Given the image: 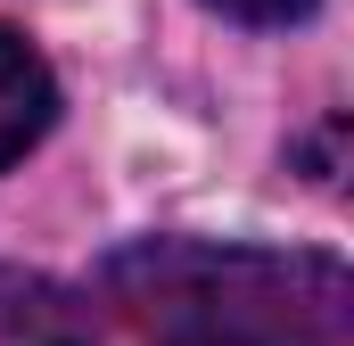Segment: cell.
I'll return each mask as SVG.
<instances>
[{"label":"cell","instance_id":"obj_2","mask_svg":"<svg viewBox=\"0 0 354 346\" xmlns=\"http://www.w3.org/2000/svg\"><path fill=\"white\" fill-rule=\"evenodd\" d=\"M50 124H58V75H50V58L25 33L0 25V173L17 165Z\"/></svg>","mask_w":354,"mask_h":346},{"label":"cell","instance_id":"obj_1","mask_svg":"<svg viewBox=\"0 0 354 346\" xmlns=\"http://www.w3.org/2000/svg\"><path fill=\"white\" fill-rule=\"evenodd\" d=\"M115 289L157 346H346L354 280L338 256L264 248H140L115 256Z\"/></svg>","mask_w":354,"mask_h":346},{"label":"cell","instance_id":"obj_3","mask_svg":"<svg viewBox=\"0 0 354 346\" xmlns=\"http://www.w3.org/2000/svg\"><path fill=\"white\" fill-rule=\"evenodd\" d=\"M214 17H231V25H297V17H313V0H206Z\"/></svg>","mask_w":354,"mask_h":346}]
</instances>
